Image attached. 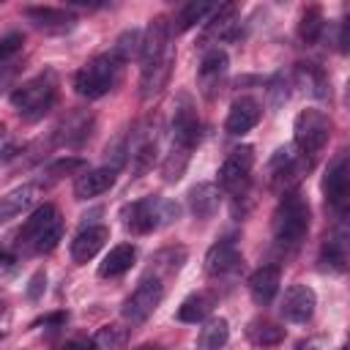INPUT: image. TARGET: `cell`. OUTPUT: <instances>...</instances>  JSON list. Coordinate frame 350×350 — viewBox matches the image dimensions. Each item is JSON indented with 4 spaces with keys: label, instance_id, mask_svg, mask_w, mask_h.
Instances as JSON below:
<instances>
[{
    "label": "cell",
    "instance_id": "obj_1",
    "mask_svg": "<svg viewBox=\"0 0 350 350\" xmlns=\"http://www.w3.org/2000/svg\"><path fill=\"white\" fill-rule=\"evenodd\" d=\"M309 224H312V211H309L306 197H301L298 191H284L271 216V230H273L276 243L284 249L301 246V241L309 232Z\"/></svg>",
    "mask_w": 350,
    "mask_h": 350
},
{
    "label": "cell",
    "instance_id": "obj_21",
    "mask_svg": "<svg viewBox=\"0 0 350 350\" xmlns=\"http://www.w3.org/2000/svg\"><path fill=\"white\" fill-rule=\"evenodd\" d=\"M118 180V172L112 167H93V170H85L82 175H77L74 180V197L77 200H93L104 191H109Z\"/></svg>",
    "mask_w": 350,
    "mask_h": 350
},
{
    "label": "cell",
    "instance_id": "obj_17",
    "mask_svg": "<svg viewBox=\"0 0 350 350\" xmlns=\"http://www.w3.org/2000/svg\"><path fill=\"white\" fill-rule=\"evenodd\" d=\"M262 118V107L257 98L252 96H241L230 104V112H227V120H224V131L232 134V137H243L246 131H252Z\"/></svg>",
    "mask_w": 350,
    "mask_h": 350
},
{
    "label": "cell",
    "instance_id": "obj_9",
    "mask_svg": "<svg viewBox=\"0 0 350 350\" xmlns=\"http://www.w3.org/2000/svg\"><path fill=\"white\" fill-rule=\"evenodd\" d=\"M252 167H254V148L252 145L232 148L219 167V189L230 194H243L252 180Z\"/></svg>",
    "mask_w": 350,
    "mask_h": 350
},
{
    "label": "cell",
    "instance_id": "obj_39",
    "mask_svg": "<svg viewBox=\"0 0 350 350\" xmlns=\"http://www.w3.org/2000/svg\"><path fill=\"white\" fill-rule=\"evenodd\" d=\"M268 93H271V104H273V107L284 104V101H287V96H290V93H287V79H284L282 74H279V77H273V79H271V85H268Z\"/></svg>",
    "mask_w": 350,
    "mask_h": 350
},
{
    "label": "cell",
    "instance_id": "obj_46",
    "mask_svg": "<svg viewBox=\"0 0 350 350\" xmlns=\"http://www.w3.org/2000/svg\"><path fill=\"white\" fill-rule=\"evenodd\" d=\"M3 134H5V126H3V123H0V139H3Z\"/></svg>",
    "mask_w": 350,
    "mask_h": 350
},
{
    "label": "cell",
    "instance_id": "obj_41",
    "mask_svg": "<svg viewBox=\"0 0 350 350\" xmlns=\"http://www.w3.org/2000/svg\"><path fill=\"white\" fill-rule=\"evenodd\" d=\"M14 77H16V66H0V93L11 85Z\"/></svg>",
    "mask_w": 350,
    "mask_h": 350
},
{
    "label": "cell",
    "instance_id": "obj_7",
    "mask_svg": "<svg viewBox=\"0 0 350 350\" xmlns=\"http://www.w3.org/2000/svg\"><path fill=\"white\" fill-rule=\"evenodd\" d=\"M328 137H331V120L325 112L320 109H301L295 115V123H293V145L306 153L309 159L314 153H320L325 145H328Z\"/></svg>",
    "mask_w": 350,
    "mask_h": 350
},
{
    "label": "cell",
    "instance_id": "obj_24",
    "mask_svg": "<svg viewBox=\"0 0 350 350\" xmlns=\"http://www.w3.org/2000/svg\"><path fill=\"white\" fill-rule=\"evenodd\" d=\"M186 202H189V211H191L194 219H211L219 211L221 191L213 183H197V186H191Z\"/></svg>",
    "mask_w": 350,
    "mask_h": 350
},
{
    "label": "cell",
    "instance_id": "obj_15",
    "mask_svg": "<svg viewBox=\"0 0 350 350\" xmlns=\"http://www.w3.org/2000/svg\"><path fill=\"white\" fill-rule=\"evenodd\" d=\"M227 77V52L213 46L202 55L200 66H197V82H200V90L205 98H213L219 90H221V82Z\"/></svg>",
    "mask_w": 350,
    "mask_h": 350
},
{
    "label": "cell",
    "instance_id": "obj_27",
    "mask_svg": "<svg viewBox=\"0 0 350 350\" xmlns=\"http://www.w3.org/2000/svg\"><path fill=\"white\" fill-rule=\"evenodd\" d=\"M246 336L254 347H276V345L284 342L287 331L282 325L271 323V320H252L249 328H246Z\"/></svg>",
    "mask_w": 350,
    "mask_h": 350
},
{
    "label": "cell",
    "instance_id": "obj_37",
    "mask_svg": "<svg viewBox=\"0 0 350 350\" xmlns=\"http://www.w3.org/2000/svg\"><path fill=\"white\" fill-rule=\"evenodd\" d=\"M25 46V36L22 33H5L0 36V66H8Z\"/></svg>",
    "mask_w": 350,
    "mask_h": 350
},
{
    "label": "cell",
    "instance_id": "obj_43",
    "mask_svg": "<svg viewBox=\"0 0 350 350\" xmlns=\"http://www.w3.org/2000/svg\"><path fill=\"white\" fill-rule=\"evenodd\" d=\"M14 262V254H8L5 249H0V265H11Z\"/></svg>",
    "mask_w": 350,
    "mask_h": 350
},
{
    "label": "cell",
    "instance_id": "obj_30",
    "mask_svg": "<svg viewBox=\"0 0 350 350\" xmlns=\"http://www.w3.org/2000/svg\"><path fill=\"white\" fill-rule=\"evenodd\" d=\"M189 159H191V150H189V148L172 145L170 153H167L164 161H161V178H164L167 183H178V180L183 178L186 167H189Z\"/></svg>",
    "mask_w": 350,
    "mask_h": 350
},
{
    "label": "cell",
    "instance_id": "obj_20",
    "mask_svg": "<svg viewBox=\"0 0 350 350\" xmlns=\"http://www.w3.org/2000/svg\"><path fill=\"white\" fill-rule=\"evenodd\" d=\"M107 241H109V227H104V224H88V227H82L74 235V241H71V260L79 262V265L88 262V260H93L104 249Z\"/></svg>",
    "mask_w": 350,
    "mask_h": 350
},
{
    "label": "cell",
    "instance_id": "obj_10",
    "mask_svg": "<svg viewBox=\"0 0 350 350\" xmlns=\"http://www.w3.org/2000/svg\"><path fill=\"white\" fill-rule=\"evenodd\" d=\"M156 153H159V123L145 120L131 131V139H129V156L126 159L131 161V175L134 178L145 175L153 167Z\"/></svg>",
    "mask_w": 350,
    "mask_h": 350
},
{
    "label": "cell",
    "instance_id": "obj_32",
    "mask_svg": "<svg viewBox=\"0 0 350 350\" xmlns=\"http://www.w3.org/2000/svg\"><path fill=\"white\" fill-rule=\"evenodd\" d=\"M323 27H325L323 11H320L317 5H309V8L301 14V22H298V38H301L306 46H312V44H317V38L323 36Z\"/></svg>",
    "mask_w": 350,
    "mask_h": 350
},
{
    "label": "cell",
    "instance_id": "obj_34",
    "mask_svg": "<svg viewBox=\"0 0 350 350\" xmlns=\"http://www.w3.org/2000/svg\"><path fill=\"white\" fill-rule=\"evenodd\" d=\"M208 312H211V301H208L205 295L194 293V295H189V298L178 306V320H180V323H202V320L208 317Z\"/></svg>",
    "mask_w": 350,
    "mask_h": 350
},
{
    "label": "cell",
    "instance_id": "obj_8",
    "mask_svg": "<svg viewBox=\"0 0 350 350\" xmlns=\"http://www.w3.org/2000/svg\"><path fill=\"white\" fill-rule=\"evenodd\" d=\"M161 298H164V282L159 276H145L131 290V295L123 301V317H126V323H131V325L145 323L159 309Z\"/></svg>",
    "mask_w": 350,
    "mask_h": 350
},
{
    "label": "cell",
    "instance_id": "obj_5",
    "mask_svg": "<svg viewBox=\"0 0 350 350\" xmlns=\"http://www.w3.org/2000/svg\"><path fill=\"white\" fill-rule=\"evenodd\" d=\"M180 208L172 202V200H161V197H142L131 205L123 208L120 219H123V227L134 235H145V232H153L164 224H172L178 219Z\"/></svg>",
    "mask_w": 350,
    "mask_h": 350
},
{
    "label": "cell",
    "instance_id": "obj_11",
    "mask_svg": "<svg viewBox=\"0 0 350 350\" xmlns=\"http://www.w3.org/2000/svg\"><path fill=\"white\" fill-rule=\"evenodd\" d=\"M93 129H96V118L88 109H71L52 129V139L60 148H82L93 137Z\"/></svg>",
    "mask_w": 350,
    "mask_h": 350
},
{
    "label": "cell",
    "instance_id": "obj_44",
    "mask_svg": "<svg viewBox=\"0 0 350 350\" xmlns=\"http://www.w3.org/2000/svg\"><path fill=\"white\" fill-rule=\"evenodd\" d=\"M137 350H161L159 345H142V347H137Z\"/></svg>",
    "mask_w": 350,
    "mask_h": 350
},
{
    "label": "cell",
    "instance_id": "obj_33",
    "mask_svg": "<svg viewBox=\"0 0 350 350\" xmlns=\"http://www.w3.org/2000/svg\"><path fill=\"white\" fill-rule=\"evenodd\" d=\"M213 11V5L211 3H197V0H191V3H186L180 11H178V16H175V33H186V30H191L197 22H202L208 14Z\"/></svg>",
    "mask_w": 350,
    "mask_h": 350
},
{
    "label": "cell",
    "instance_id": "obj_29",
    "mask_svg": "<svg viewBox=\"0 0 350 350\" xmlns=\"http://www.w3.org/2000/svg\"><path fill=\"white\" fill-rule=\"evenodd\" d=\"M126 342H129V331L118 323H109V325H101L88 345L90 350H126Z\"/></svg>",
    "mask_w": 350,
    "mask_h": 350
},
{
    "label": "cell",
    "instance_id": "obj_22",
    "mask_svg": "<svg viewBox=\"0 0 350 350\" xmlns=\"http://www.w3.org/2000/svg\"><path fill=\"white\" fill-rule=\"evenodd\" d=\"M279 284H282V268L279 265H260L249 276V293H252L254 304H260V306H265L276 298Z\"/></svg>",
    "mask_w": 350,
    "mask_h": 350
},
{
    "label": "cell",
    "instance_id": "obj_13",
    "mask_svg": "<svg viewBox=\"0 0 350 350\" xmlns=\"http://www.w3.org/2000/svg\"><path fill=\"white\" fill-rule=\"evenodd\" d=\"M170 22L167 16H153L142 33V44H139V63L142 71L156 66L159 60H164L170 55Z\"/></svg>",
    "mask_w": 350,
    "mask_h": 350
},
{
    "label": "cell",
    "instance_id": "obj_31",
    "mask_svg": "<svg viewBox=\"0 0 350 350\" xmlns=\"http://www.w3.org/2000/svg\"><path fill=\"white\" fill-rule=\"evenodd\" d=\"M230 339V325L224 317H213L200 331V350H221Z\"/></svg>",
    "mask_w": 350,
    "mask_h": 350
},
{
    "label": "cell",
    "instance_id": "obj_28",
    "mask_svg": "<svg viewBox=\"0 0 350 350\" xmlns=\"http://www.w3.org/2000/svg\"><path fill=\"white\" fill-rule=\"evenodd\" d=\"M320 262H323L325 271H334V273H342V271L347 268V241H345V232L331 235V238L323 243Z\"/></svg>",
    "mask_w": 350,
    "mask_h": 350
},
{
    "label": "cell",
    "instance_id": "obj_18",
    "mask_svg": "<svg viewBox=\"0 0 350 350\" xmlns=\"http://www.w3.org/2000/svg\"><path fill=\"white\" fill-rule=\"evenodd\" d=\"M314 306H317L314 290L306 284H293L282 298V317L290 323H309L314 314Z\"/></svg>",
    "mask_w": 350,
    "mask_h": 350
},
{
    "label": "cell",
    "instance_id": "obj_6",
    "mask_svg": "<svg viewBox=\"0 0 350 350\" xmlns=\"http://www.w3.org/2000/svg\"><path fill=\"white\" fill-rule=\"evenodd\" d=\"M309 167H312V159L306 153H301L295 145H284L268 159V170H265L268 172V186L279 194L295 191V186L309 172Z\"/></svg>",
    "mask_w": 350,
    "mask_h": 350
},
{
    "label": "cell",
    "instance_id": "obj_35",
    "mask_svg": "<svg viewBox=\"0 0 350 350\" xmlns=\"http://www.w3.org/2000/svg\"><path fill=\"white\" fill-rule=\"evenodd\" d=\"M298 74L304 77V82H306V88H309L312 96H317V98H328V93H331L328 79H325V74H323L314 63H301V66H298Z\"/></svg>",
    "mask_w": 350,
    "mask_h": 350
},
{
    "label": "cell",
    "instance_id": "obj_36",
    "mask_svg": "<svg viewBox=\"0 0 350 350\" xmlns=\"http://www.w3.org/2000/svg\"><path fill=\"white\" fill-rule=\"evenodd\" d=\"M139 44H142V33H139V30H126L123 36H118V41H115L112 52H115L123 63H129L131 57H137V55H139Z\"/></svg>",
    "mask_w": 350,
    "mask_h": 350
},
{
    "label": "cell",
    "instance_id": "obj_45",
    "mask_svg": "<svg viewBox=\"0 0 350 350\" xmlns=\"http://www.w3.org/2000/svg\"><path fill=\"white\" fill-rule=\"evenodd\" d=\"M298 350H312V345H301V347H298Z\"/></svg>",
    "mask_w": 350,
    "mask_h": 350
},
{
    "label": "cell",
    "instance_id": "obj_4",
    "mask_svg": "<svg viewBox=\"0 0 350 350\" xmlns=\"http://www.w3.org/2000/svg\"><path fill=\"white\" fill-rule=\"evenodd\" d=\"M57 101V77L55 71H41L33 79L22 82L11 93V104L25 120H38L44 118Z\"/></svg>",
    "mask_w": 350,
    "mask_h": 350
},
{
    "label": "cell",
    "instance_id": "obj_12",
    "mask_svg": "<svg viewBox=\"0 0 350 350\" xmlns=\"http://www.w3.org/2000/svg\"><path fill=\"white\" fill-rule=\"evenodd\" d=\"M323 194H325V202L339 213L345 216L347 211V200H350V167H347V153H339L325 175H323Z\"/></svg>",
    "mask_w": 350,
    "mask_h": 350
},
{
    "label": "cell",
    "instance_id": "obj_26",
    "mask_svg": "<svg viewBox=\"0 0 350 350\" xmlns=\"http://www.w3.org/2000/svg\"><path fill=\"white\" fill-rule=\"evenodd\" d=\"M172 63H175V52H170L164 60H159L156 66L142 71V98H153L156 93H161V88L170 82Z\"/></svg>",
    "mask_w": 350,
    "mask_h": 350
},
{
    "label": "cell",
    "instance_id": "obj_3",
    "mask_svg": "<svg viewBox=\"0 0 350 350\" xmlns=\"http://www.w3.org/2000/svg\"><path fill=\"white\" fill-rule=\"evenodd\" d=\"M123 60L109 49L104 55H96L93 60H88L77 74H74V90L82 96V98H101L107 96L118 82H120V74H123Z\"/></svg>",
    "mask_w": 350,
    "mask_h": 350
},
{
    "label": "cell",
    "instance_id": "obj_38",
    "mask_svg": "<svg viewBox=\"0 0 350 350\" xmlns=\"http://www.w3.org/2000/svg\"><path fill=\"white\" fill-rule=\"evenodd\" d=\"M82 167H85V159H79V156H63V159H57V161H52L46 167V175L49 178H63V175H71V172H77Z\"/></svg>",
    "mask_w": 350,
    "mask_h": 350
},
{
    "label": "cell",
    "instance_id": "obj_16",
    "mask_svg": "<svg viewBox=\"0 0 350 350\" xmlns=\"http://www.w3.org/2000/svg\"><path fill=\"white\" fill-rule=\"evenodd\" d=\"M243 265V254L235 243V238L216 241L205 254V271L208 276H230Z\"/></svg>",
    "mask_w": 350,
    "mask_h": 350
},
{
    "label": "cell",
    "instance_id": "obj_2",
    "mask_svg": "<svg viewBox=\"0 0 350 350\" xmlns=\"http://www.w3.org/2000/svg\"><path fill=\"white\" fill-rule=\"evenodd\" d=\"M60 238H63V219H60V211L52 202L38 205L22 221V227L16 232L19 246H25L33 254H49L60 243Z\"/></svg>",
    "mask_w": 350,
    "mask_h": 350
},
{
    "label": "cell",
    "instance_id": "obj_47",
    "mask_svg": "<svg viewBox=\"0 0 350 350\" xmlns=\"http://www.w3.org/2000/svg\"><path fill=\"white\" fill-rule=\"evenodd\" d=\"M339 350H345V347H339Z\"/></svg>",
    "mask_w": 350,
    "mask_h": 350
},
{
    "label": "cell",
    "instance_id": "obj_19",
    "mask_svg": "<svg viewBox=\"0 0 350 350\" xmlns=\"http://www.w3.org/2000/svg\"><path fill=\"white\" fill-rule=\"evenodd\" d=\"M25 16L44 33H68L77 25V16L66 8H55V5H27Z\"/></svg>",
    "mask_w": 350,
    "mask_h": 350
},
{
    "label": "cell",
    "instance_id": "obj_25",
    "mask_svg": "<svg viewBox=\"0 0 350 350\" xmlns=\"http://www.w3.org/2000/svg\"><path fill=\"white\" fill-rule=\"evenodd\" d=\"M36 197H38V186L36 183H22L14 191H8L0 200V224L8 221V219H14V216H19L22 211H27L36 202Z\"/></svg>",
    "mask_w": 350,
    "mask_h": 350
},
{
    "label": "cell",
    "instance_id": "obj_23",
    "mask_svg": "<svg viewBox=\"0 0 350 350\" xmlns=\"http://www.w3.org/2000/svg\"><path fill=\"white\" fill-rule=\"evenodd\" d=\"M137 262V246L134 243H118L112 246L104 260L98 262V276L101 279H115V276H123L126 271H131V265Z\"/></svg>",
    "mask_w": 350,
    "mask_h": 350
},
{
    "label": "cell",
    "instance_id": "obj_40",
    "mask_svg": "<svg viewBox=\"0 0 350 350\" xmlns=\"http://www.w3.org/2000/svg\"><path fill=\"white\" fill-rule=\"evenodd\" d=\"M44 284H46V273L44 271H38L33 279H30V287H27V295L36 301L38 295H41V290H44Z\"/></svg>",
    "mask_w": 350,
    "mask_h": 350
},
{
    "label": "cell",
    "instance_id": "obj_42",
    "mask_svg": "<svg viewBox=\"0 0 350 350\" xmlns=\"http://www.w3.org/2000/svg\"><path fill=\"white\" fill-rule=\"evenodd\" d=\"M63 350H90V345L88 342H68Z\"/></svg>",
    "mask_w": 350,
    "mask_h": 350
},
{
    "label": "cell",
    "instance_id": "obj_14",
    "mask_svg": "<svg viewBox=\"0 0 350 350\" xmlns=\"http://www.w3.org/2000/svg\"><path fill=\"white\" fill-rule=\"evenodd\" d=\"M200 142V118H197V107L194 101L183 93L175 104V115H172V145H183L189 150H194V145Z\"/></svg>",
    "mask_w": 350,
    "mask_h": 350
}]
</instances>
